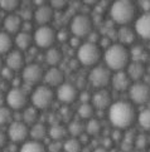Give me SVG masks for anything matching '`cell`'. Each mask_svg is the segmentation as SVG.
Listing matches in <instances>:
<instances>
[{"label": "cell", "mask_w": 150, "mask_h": 152, "mask_svg": "<svg viewBox=\"0 0 150 152\" xmlns=\"http://www.w3.org/2000/svg\"><path fill=\"white\" fill-rule=\"evenodd\" d=\"M129 97L130 101L135 104H145L150 101V87L148 83L139 80L132 82L129 88Z\"/></svg>", "instance_id": "10"}, {"label": "cell", "mask_w": 150, "mask_h": 152, "mask_svg": "<svg viewBox=\"0 0 150 152\" xmlns=\"http://www.w3.org/2000/svg\"><path fill=\"white\" fill-rule=\"evenodd\" d=\"M1 69H3V61H1V58H0V72H1Z\"/></svg>", "instance_id": "54"}, {"label": "cell", "mask_w": 150, "mask_h": 152, "mask_svg": "<svg viewBox=\"0 0 150 152\" xmlns=\"http://www.w3.org/2000/svg\"><path fill=\"white\" fill-rule=\"evenodd\" d=\"M58 115H60V117H62L63 121L69 122L71 121V118H72V111H71V108H69L68 106H63L60 110V112H58Z\"/></svg>", "instance_id": "39"}, {"label": "cell", "mask_w": 150, "mask_h": 152, "mask_svg": "<svg viewBox=\"0 0 150 152\" xmlns=\"http://www.w3.org/2000/svg\"><path fill=\"white\" fill-rule=\"evenodd\" d=\"M105 64L111 72L125 70L131 61V53L127 47L121 43H114L106 48L104 53Z\"/></svg>", "instance_id": "2"}, {"label": "cell", "mask_w": 150, "mask_h": 152, "mask_svg": "<svg viewBox=\"0 0 150 152\" xmlns=\"http://www.w3.org/2000/svg\"><path fill=\"white\" fill-rule=\"evenodd\" d=\"M92 20L87 14H77L74 15L69 24L71 33L77 38H85L88 37L92 31Z\"/></svg>", "instance_id": "7"}, {"label": "cell", "mask_w": 150, "mask_h": 152, "mask_svg": "<svg viewBox=\"0 0 150 152\" xmlns=\"http://www.w3.org/2000/svg\"><path fill=\"white\" fill-rule=\"evenodd\" d=\"M126 73L132 82H139V80H141L143 77L145 75V66L143 64V62L132 61L127 66Z\"/></svg>", "instance_id": "21"}, {"label": "cell", "mask_w": 150, "mask_h": 152, "mask_svg": "<svg viewBox=\"0 0 150 152\" xmlns=\"http://www.w3.org/2000/svg\"><path fill=\"white\" fill-rule=\"evenodd\" d=\"M134 29L136 35L144 40H150V12L143 13L134 21Z\"/></svg>", "instance_id": "14"}, {"label": "cell", "mask_w": 150, "mask_h": 152, "mask_svg": "<svg viewBox=\"0 0 150 152\" xmlns=\"http://www.w3.org/2000/svg\"><path fill=\"white\" fill-rule=\"evenodd\" d=\"M131 83H132V80L130 79V77L127 75V73L125 72V70L115 72L114 74H112L111 84H112V87H114V89H116V91H119V92L129 91Z\"/></svg>", "instance_id": "16"}, {"label": "cell", "mask_w": 150, "mask_h": 152, "mask_svg": "<svg viewBox=\"0 0 150 152\" xmlns=\"http://www.w3.org/2000/svg\"><path fill=\"white\" fill-rule=\"evenodd\" d=\"M77 115L81 119H88L93 118L95 116V107L92 106V103H81V106L77 108Z\"/></svg>", "instance_id": "30"}, {"label": "cell", "mask_w": 150, "mask_h": 152, "mask_svg": "<svg viewBox=\"0 0 150 152\" xmlns=\"http://www.w3.org/2000/svg\"><path fill=\"white\" fill-rule=\"evenodd\" d=\"M67 38H68V37H67V33H66V31H60V33L57 34V39H58V40H61V42L66 40Z\"/></svg>", "instance_id": "47"}, {"label": "cell", "mask_w": 150, "mask_h": 152, "mask_svg": "<svg viewBox=\"0 0 150 152\" xmlns=\"http://www.w3.org/2000/svg\"><path fill=\"white\" fill-rule=\"evenodd\" d=\"M38 108H35L34 106H30V107H25L24 111H23V122H25L26 124H34L35 122H38Z\"/></svg>", "instance_id": "29"}, {"label": "cell", "mask_w": 150, "mask_h": 152, "mask_svg": "<svg viewBox=\"0 0 150 152\" xmlns=\"http://www.w3.org/2000/svg\"><path fill=\"white\" fill-rule=\"evenodd\" d=\"M81 152H92V151H91V148H90V147H82Z\"/></svg>", "instance_id": "53"}, {"label": "cell", "mask_w": 150, "mask_h": 152, "mask_svg": "<svg viewBox=\"0 0 150 152\" xmlns=\"http://www.w3.org/2000/svg\"><path fill=\"white\" fill-rule=\"evenodd\" d=\"M82 1L86 5H96V4L100 1V0H82Z\"/></svg>", "instance_id": "49"}, {"label": "cell", "mask_w": 150, "mask_h": 152, "mask_svg": "<svg viewBox=\"0 0 150 152\" xmlns=\"http://www.w3.org/2000/svg\"><path fill=\"white\" fill-rule=\"evenodd\" d=\"M47 1H49V0H34V4L37 7H40V5H46Z\"/></svg>", "instance_id": "51"}, {"label": "cell", "mask_w": 150, "mask_h": 152, "mask_svg": "<svg viewBox=\"0 0 150 152\" xmlns=\"http://www.w3.org/2000/svg\"><path fill=\"white\" fill-rule=\"evenodd\" d=\"M0 25H1V21H0Z\"/></svg>", "instance_id": "56"}, {"label": "cell", "mask_w": 150, "mask_h": 152, "mask_svg": "<svg viewBox=\"0 0 150 152\" xmlns=\"http://www.w3.org/2000/svg\"><path fill=\"white\" fill-rule=\"evenodd\" d=\"M30 101H32V104L35 108H38L39 111L47 110V108H49L52 106L53 101H54V92L52 91L49 86L39 84L32 92Z\"/></svg>", "instance_id": "5"}, {"label": "cell", "mask_w": 150, "mask_h": 152, "mask_svg": "<svg viewBox=\"0 0 150 152\" xmlns=\"http://www.w3.org/2000/svg\"><path fill=\"white\" fill-rule=\"evenodd\" d=\"M4 29L9 34H18L19 30H21V25H23V20H21L20 15L15 14H9L8 17H5L3 21Z\"/></svg>", "instance_id": "20"}, {"label": "cell", "mask_w": 150, "mask_h": 152, "mask_svg": "<svg viewBox=\"0 0 150 152\" xmlns=\"http://www.w3.org/2000/svg\"><path fill=\"white\" fill-rule=\"evenodd\" d=\"M121 138V133H120V129H117V131L114 133V140L117 141V140H120Z\"/></svg>", "instance_id": "52"}, {"label": "cell", "mask_w": 150, "mask_h": 152, "mask_svg": "<svg viewBox=\"0 0 150 152\" xmlns=\"http://www.w3.org/2000/svg\"><path fill=\"white\" fill-rule=\"evenodd\" d=\"M138 123L143 129L145 131H150V108L143 110L138 115Z\"/></svg>", "instance_id": "34"}, {"label": "cell", "mask_w": 150, "mask_h": 152, "mask_svg": "<svg viewBox=\"0 0 150 152\" xmlns=\"http://www.w3.org/2000/svg\"><path fill=\"white\" fill-rule=\"evenodd\" d=\"M112 73L106 66H95L88 74V82L97 89H105L111 83Z\"/></svg>", "instance_id": "8"}, {"label": "cell", "mask_w": 150, "mask_h": 152, "mask_svg": "<svg viewBox=\"0 0 150 152\" xmlns=\"http://www.w3.org/2000/svg\"><path fill=\"white\" fill-rule=\"evenodd\" d=\"M13 110L10 107H4V106H0V124H7V123H12V119H13Z\"/></svg>", "instance_id": "35"}, {"label": "cell", "mask_w": 150, "mask_h": 152, "mask_svg": "<svg viewBox=\"0 0 150 152\" xmlns=\"http://www.w3.org/2000/svg\"><path fill=\"white\" fill-rule=\"evenodd\" d=\"M19 152H48V150L40 141L30 140V141H25L23 146L20 147Z\"/></svg>", "instance_id": "27"}, {"label": "cell", "mask_w": 150, "mask_h": 152, "mask_svg": "<svg viewBox=\"0 0 150 152\" xmlns=\"http://www.w3.org/2000/svg\"><path fill=\"white\" fill-rule=\"evenodd\" d=\"M44 83L49 87H60L64 82V73L63 70L57 68V67H52L44 72Z\"/></svg>", "instance_id": "18"}, {"label": "cell", "mask_w": 150, "mask_h": 152, "mask_svg": "<svg viewBox=\"0 0 150 152\" xmlns=\"http://www.w3.org/2000/svg\"><path fill=\"white\" fill-rule=\"evenodd\" d=\"M67 129L68 134H71L72 137H79L85 132V124L79 121H69Z\"/></svg>", "instance_id": "33"}, {"label": "cell", "mask_w": 150, "mask_h": 152, "mask_svg": "<svg viewBox=\"0 0 150 152\" xmlns=\"http://www.w3.org/2000/svg\"><path fill=\"white\" fill-rule=\"evenodd\" d=\"M5 63H7V67H9L10 69H13L14 72L15 70H20L24 68L25 64V57L21 50L15 49L8 53L7 59H5Z\"/></svg>", "instance_id": "19"}, {"label": "cell", "mask_w": 150, "mask_h": 152, "mask_svg": "<svg viewBox=\"0 0 150 152\" xmlns=\"http://www.w3.org/2000/svg\"><path fill=\"white\" fill-rule=\"evenodd\" d=\"M14 40L12 39L9 33L7 31H0V54H8L13 50Z\"/></svg>", "instance_id": "28"}, {"label": "cell", "mask_w": 150, "mask_h": 152, "mask_svg": "<svg viewBox=\"0 0 150 152\" xmlns=\"http://www.w3.org/2000/svg\"><path fill=\"white\" fill-rule=\"evenodd\" d=\"M33 39L35 45L40 49H49L57 40L56 30L49 25H40L34 30Z\"/></svg>", "instance_id": "6"}, {"label": "cell", "mask_w": 150, "mask_h": 152, "mask_svg": "<svg viewBox=\"0 0 150 152\" xmlns=\"http://www.w3.org/2000/svg\"><path fill=\"white\" fill-rule=\"evenodd\" d=\"M48 134V128L44 123L42 122H35L34 124H32V127L29 129V136L32 140L34 141H42L47 137Z\"/></svg>", "instance_id": "24"}, {"label": "cell", "mask_w": 150, "mask_h": 152, "mask_svg": "<svg viewBox=\"0 0 150 152\" xmlns=\"http://www.w3.org/2000/svg\"><path fill=\"white\" fill-rule=\"evenodd\" d=\"M134 143H135V147L138 150L146 148L148 145H149V137H148V134H145V133H139V134H136Z\"/></svg>", "instance_id": "37"}, {"label": "cell", "mask_w": 150, "mask_h": 152, "mask_svg": "<svg viewBox=\"0 0 150 152\" xmlns=\"http://www.w3.org/2000/svg\"><path fill=\"white\" fill-rule=\"evenodd\" d=\"M78 98H79V101H81V103H88L90 99L92 98V97L90 96L88 92H82V93H79Z\"/></svg>", "instance_id": "43"}, {"label": "cell", "mask_w": 150, "mask_h": 152, "mask_svg": "<svg viewBox=\"0 0 150 152\" xmlns=\"http://www.w3.org/2000/svg\"><path fill=\"white\" fill-rule=\"evenodd\" d=\"M32 29H33V25H32V23H29V20L23 21V25H21V31H26V33H30Z\"/></svg>", "instance_id": "44"}, {"label": "cell", "mask_w": 150, "mask_h": 152, "mask_svg": "<svg viewBox=\"0 0 150 152\" xmlns=\"http://www.w3.org/2000/svg\"><path fill=\"white\" fill-rule=\"evenodd\" d=\"M136 7L143 10V13L150 12V0H136Z\"/></svg>", "instance_id": "41"}, {"label": "cell", "mask_w": 150, "mask_h": 152, "mask_svg": "<svg viewBox=\"0 0 150 152\" xmlns=\"http://www.w3.org/2000/svg\"><path fill=\"white\" fill-rule=\"evenodd\" d=\"M79 39H81V38L73 37V38H72V39H71V40H69V42H71V44H72V47H73V48H78L79 45H81V44H79Z\"/></svg>", "instance_id": "46"}, {"label": "cell", "mask_w": 150, "mask_h": 152, "mask_svg": "<svg viewBox=\"0 0 150 152\" xmlns=\"http://www.w3.org/2000/svg\"><path fill=\"white\" fill-rule=\"evenodd\" d=\"M4 102H7V96L3 93V91H0V106H3Z\"/></svg>", "instance_id": "50"}, {"label": "cell", "mask_w": 150, "mask_h": 152, "mask_svg": "<svg viewBox=\"0 0 150 152\" xmlns=\"http://www.w3.org/2000/svg\"><path fill=\"white\" fill-rule=\"evenodd\" d=\"M101 129H102V124H101V122L96 118L88 119L87 123L85 124V132L87 133V136H92V137H95V136L100 134Z\"/></svg>", "instance_id": "31"}, {"label": "cell", "mask_w": 150, "mask_h": 152, "mask_svg": "<svg viewBox=\"0 0 150 152\" xmlns=\"http://www.w3.org/2000/svg\"><path fill=\"white\" fill-rule=\"evenodd\" d=\"M92 152H109V148L105 147V146H99V147H96Z\"/></svg>", "instance_id": "48"}, {"label": "cell", "mask_w": 150, "mask_h": 152, "mask_svg": "<svg viewBox=\"0 0 150 152\" xmlns=\"http://www.w3.org/2000/svg\"><path fill=\"white\" fill-rule=\"evenodd\" d=\"M8 137L14 143H24L29 137V127L23 121H14L9 124Z\"/></svg>", "instance_id": "11"}, {"label": "cell", "mask_w": 150, "mask_h": 152, "mask_svg": "<svg viewBox=\"0 0 150 152\" xmlns=\"http://www.w3.org/2000/svg\"><path fill=\"white\" fill-rule=\"evenodd\" d=\"M28 92L21 87H14L7 93V103L13 111L24 110L28 104Z\"/></svg>", "instance_id": "9"}, {"label": "cell", "mask_w": 150, "mask_h": 152, "mask_svg": "<svg viewBox=\"0 0 150 152\" xmlns=\"http://www.w3.org/2000/svg\"><path fill=\"white\" fill-rule=\"evenodd\" d=\"M20 7V0H0V9L12 13Z\"/></svg>", "instance_id": "36"}, {"label": "cell", "mask_w": 150, "mask_h": 152, "mask_svg": "<svg viewBox=\"0 0 150 152\" xmlns=\"http://www.w3.org/2000/svg\"><path fill=\"white\" fill-rule=\"evenodd\" d=\"M117 37H119V43L127 47L135 42L136 33H135V29H131L129 25H124V26H120L119 31H117Z\"/></svg>", "instance_id": "22"}, {"label": "cell", "mask_w": 150, "mask_h": 152, "mask_svg": "<svg viewBox=\"0 0 150 152\" xmlns=\"http://www.w3.org/2000/svg\"><path fill=\"white\" fill-rule=\"evenodd\" d=\"M0 74H1V77H3L4 79L10 80V79H13V77H14V70H13V69H10L9 67H3V69H1V72H0Z\"/></svg>", "instance_id": "42"}, {"label": "cell", "mask_w": 150, "mask_h": 152, "mask_svg": "<svg viewBox=\"0 0 150 152\" xmlns=\"http://www.w3.org/2000/svg\"><path fill=\"white\" fill-rule=\"evenodd\" d=\"M48 3L53 8V10H63L67 8L68 0H49Z\"/></svg>", "instance_id": "38"}, {"label": "cell", "mask_w": 150, "mask_h": 152, "mask_svg": "<svg viewBox=\"0 0 150 152\" xmlns=\"http://www.w3.org/2000/svg\"><path fill=\"white\" fill-rule=\"evenodd\" d=\"M102 53L97 43L86 42L77 48V61L85 67H95L100 62Z\"/></svg>", "instance_id": "4"}, {"label": "cell", "mask_w": 150, "mask_h": 152, "mask_svg": "<svg viewBox=\"0 0 150 152\" xmlns=\"http://www.w3.org/2000/svg\"><path fill=\"white\" fill-rule=\"evenodd\" d=\"M92 106L95 107V110H109V107L111 106V94L106 89H99L96 93L92 96Z\"/></svg>", "instance_id": "17"}, {"label": "cell", "mask_w": 150, "mask_h": 152, "mask_svg": "<svg viewBox=\"0 0 150 152\" xmlns=\"http://www.w3.org/2000/svg\"><path fill=\"white\" fill-rule=\"evenodd\" d=\"M81 150H82V142L79 141V138L76 137L67 138L63 143L64 152H81Z\"/></svg>", "instance_id": "32"}, {"label": "cell", "mask_w": 150, "mask_h": 152, "mask_svg": "<svg viewBox=\"0 0 150 152\" xmlns=\"http://www.w3.org/2000/svg\"><path fill=\"white\" fill-rule=\"evenodd\" d=\"M48 134L53 141H62L67 137L68 134V129L66 126H63L60 122L54 123V124H51L49 129H48Z\"/></svg>", "instance_id": "25"}, {"label": "cell", "mask_w": 150, "mask_h": 152, "mask_svg": "<svg viewBox=\"0 0 150 152\" xmlns=\"http://www.w3.org/2000/svg\"><path fill=\"white\" fill-rule=\"evenodd\" d=\"M21 77L26 86H34L38 84L40 80L44 78V70L37 63H29L23 68Z\"/></svg>", "instance_id": "12"}, {"label": "cell", "mask_w": 150, "mask_h": 152, "mask_svg": "<svg viewBox=\"0 0 150 152\" xmlns=\"http://www.w3.org/2000/svg\"><path fill=\"white\" fill-rule=\"evenodd\" d=\"M7 141H8V136L0 129V148H3L7 145Z\"/></svg>", "instance_id": "45"}, {"label": "cell", "mask_w": 150, "mask_h": 152, "mask_svg": "<svg viewBox=\"0 0 150 152\" xmlns=\"http://www.w3.org/2000/svg\"><path fill=\"white\" fill-rule=\"evenodd\" d=\"M148 152H150V148H149V151H148Z\"/></svg>", "instance_id": "57"}, {"label": "cell", "mask_w": 150, "mask_h": 152, "mask_svg": "<svg viewBox=\"0 0 150 152\" xmlns=\"http://www.w3.org/2000/svg\"><path fill=\"white\" fill-rule=\"evenodd\" d=\"M62 52L58 49V48H54L52 47L49 49L46 50V54H44V61L48 66L51 67H57L58 64L61 63L62 61Z\"/></svg>", "instance_id": "26"}, {"label": "cell", "mask_w": 150, "mask_h": 152, "mask_svg": "<svg viewBox=\"0 0 150 152\" xmlns=\"http://www.w3.org/2000/svg\"><path fill=\"white\" fill-rule=\"evenodd\" d=\"M53 17H54V10L49 4L40 5L37 7V9L33 12V18L35 20V23L40 25H48L52 21Z\"/></svg>", "instance_id": "15"}, {"label": "cell", "mask_w": 150, "mask_h": 152, "mask_svg": "<svg viewBox=\"0 0 150 152\" xmlns=\"http://www.w3.org/2000/svg\"><path fill=\"white\" fill-rule=\"evenodd\" d=\"M48 152H61L63 150V145L61 143V141H53L52 143L47 147Z\"/></svg>", "instance_id": "40"}, {"label": "cell", "mask_w": 150, "mask_h": 152, "mask_svg": "<svg viewBox=\"0 0 150 152\" xmlns=\"http://www.w3.org/2000/svg\"><path fill=\"white\" fill-rule=\"evenodd\" d=\"M34 42L33 35H30V33H26V31H19V33L15 35L14 39V44L17 45V48L19 50L24 52L30 49L32 43Z\"/></svg>", "instance_id": "23"}, {"label": "cell", "mask_w": 150, "mask_h": 152, "mask_svg": "<svg viewBox=\"0 0 150 152\" xmlns=\"http://www.w3.org/2000/svg\"><path fill=\"white\" fill-rule=\"evenodd\" d=\"M132 152H140V151H132Z\"/></svg>", "instance_id": "55"}, {"label": "cell", "mask_w": 150, "mask_h": 152, "mask_svg": "<svg viewBox=\"0 0 150 152\" xmlns=\"http://www.w3.org/2000/svg\"><path fill=\"white\" fill-rule=\"evenodd\" d=\"M57 99L62 102L63 104H71L78 98V87L72 83L63 82L60 87H57L56 92Z\"/></svg>", "instance_id": "13"}, {"label": "cell", "mask_w": 150, "mask_h": 152, "mask_svg": "<svg viewBox=\"0 0 150 152\" xmlns=\"http://www.w3.org/2000/svg\"><path fill=\"white\" fill-rule=\"evenodd\" d=\"M138 7L134 0H115L110 7V17L114 23L124 26L136 20Z\"/></svg>", "instance_id": "3"}, {"label": "cell", "mask_w": 150, "mask_h": 152, "mask_svg": "<svg viewBox=\"0 0 150 152\" xmlns=\"http://www.w3.org/2000/svg\"><path fill=\"white\" fill-rule=\"evenodd\" d=\"M107 117L110 123L117 129H126L132 126L138 116L132 103L127 101H116L111 103L107 110Z\"/></svg>", "instance_id": "1"}]
</instances>
